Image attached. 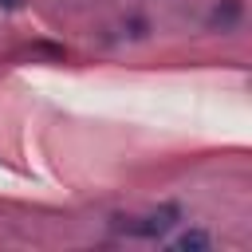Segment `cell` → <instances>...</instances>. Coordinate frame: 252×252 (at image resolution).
I'll return each instance as SVG.
<instances>
[{
	"instance_id": "cell-1",
	"label": "cell",
	"mask_w": 252,
	"mask_h": 252,
	"mask_svg": "<svg viewBox=\"0 0 252 252\" xmlns=\"http://www.w3.org/2000/svg\"><path fill=\"white\" fill-rule=\"evenodd\" d=\"M177 217H181L177 205H161V209L150 213V217H138V220H114V228L126 232V236H146V240H154V236H165V232L177 224Z\"/></svg>"
},
{
	"instance_id": "cell-2",
	"label": "cell",
	"mask_w": 252,
	"mask_h": 252,
	"mask_svg": "<svg viewBox=\"0 0 252 252\" xmlns=\"http://www.w3.org/2000/svg\"><path fill=\"white\" fill-rule=\"evenodd\" d=\"M236 20H240V0H224V4H217V8H213V16H209V24H213V28H220V32H224V28H232Z\"/></svg>"
},
{
	"instance_id": "cell-3",
	"label": "cell",
	"mask_w": 252,
	"mask_h": 252,
	"mask_svg": "<svg viewBox=\"0 0 252 252\" xmlns=\"http://www.w3.org/2000/svg\"><path fill=\"white\" fill-rule=\"evenodd\" d=\"M173 248H181V252H185V248H209V236H205L201 228H193V232L177 236V240H173Z\"/></svg>"
},
{
	"instance_id": "cell-4",
	"label": "cell",
	"mask_w": 252,
	"mask_h": 252,
	"mask_svg": "<svg viewBox=\"0 0 252 252\" xmlns=\"http://www.w3.org/2000/svg\"><path fill=\"white\" fill-rule=\"evenodd\" d=\"M16 4H20V0H0V8H16Z\"/></svg>"
}]
</instances>
